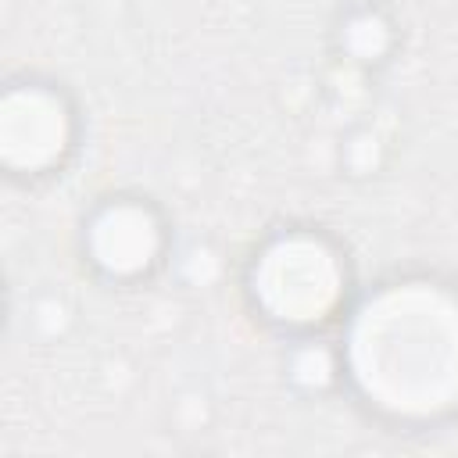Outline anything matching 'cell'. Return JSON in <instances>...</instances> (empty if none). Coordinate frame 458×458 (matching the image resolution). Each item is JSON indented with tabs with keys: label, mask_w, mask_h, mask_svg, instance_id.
<instances>
[{
	"label": "cell",
	"mask_w": 458,
	"mask_h": 458,
	"mask_svg": "<svg viewBox=\"0 0 458 458\" xmlns=\"http://www.w3.org/2000/svg\"><path fill=\"white\" fill-rule=\"evenodd\" d=\"M89 250L111 276H132L157 254V222L140 204H111L93 222Z\"/></svg>",
	"instance_id": "obj_4"
},
{
	"label": "cell",
	"mask_w": 458,
	"mask_h": 458,
	"mask_svg": "<svg viewBox=\"0 0 458 458\" xmlns=\"http://www.w3.org/2000/svg\"><path fill=\"white\" fill-rule=\"evenodd\" d=\"M344 365L354 394L401 426L458 411V293L433 279L386 283L351 318Z\"/></svg>",
	"instance_id": "obj_1"
},
{
	"label": "cell",
	"mask_w": 458,
	"mask_h": 458,
	"mask_svg": "<svg viewBox=\"0 0 458 458\" xmlns=\"http://www.w3.org/2000/svg\"><path fill=\"white\" fill-rule=\"evenodd\" d=\"M254 304L279 326H318L344 293V265L336 250L311 233L272 240L250 272Z\"/></svg>",
	"instance_id": "obj_2"
},
{
	"label": "cell",
	"mask_w": 458,
	"mask_h": 458,
	"mask_svg": "<svg viewBox=\"0 0 458 458\" xmlns=\"http://www.w3.org/2000/svg\"><path fill=\"white\" fill-rule=\"evenodd\" d=\"M68 147V111L39 86L11 89L4 100V154L14 168L39 172Z\"/></svg>",
	"instance_id": "obj_3"
}]
</instances>
